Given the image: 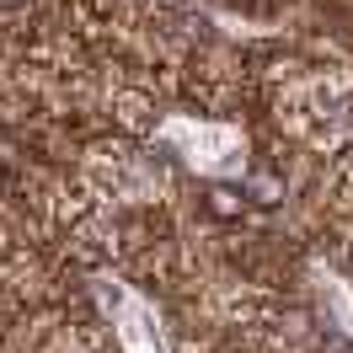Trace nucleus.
<instances>
[{"mask_svg":"<svg viewBox=\"0 0 353 353\" xmlns=\"http://www.w3.org/2000/svg\"><path fill=\"white\" fill-rule=\"evenodd\" d=\"M246 193H252L257 203H284V182L268 176V172H252V176H246Z\"/></svg>","mask_w":353,"mask_h":353,"instance_id":"f257e3e1","label":"nucleus"},{"mask_svg":"<svg viewBox=\"0 0 353 353\" xmlns=\"http://www.w3.org/2000/svg\"><path fill=\"white\" fill-rule=\"evenodd\" d=\"M209 214L236 220V214H241V193H230V188H209Z\"/></svg>","mask_w":353,"mask_h":353,"instance_id":"f03ea898","label":"nucleus"}]
</instances>
